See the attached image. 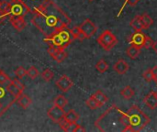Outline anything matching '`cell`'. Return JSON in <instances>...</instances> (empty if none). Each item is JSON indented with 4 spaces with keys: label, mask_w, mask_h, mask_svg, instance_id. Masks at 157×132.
Here are the masks:
<instances>
[{
    "label": "cell",
    "mask_w": 157,
    "mask_h": 132,
    "mask_svg": "<svg viewBox=\"0 0 157 132\" xmlns=\"http://www.w3.org/2000/svg\"><path fill=\"white\" fill-rule=\"evenodd\" d=\"M31 12V22L45 37L56 34L71 24L70 17L52 0Z\"/></svg>",
    "instance_id": "6da1fadb"
},
{
    "label": "cell",
    "mask_w": 157,
    "mask_h": 132,
    "mask_svg": "<svg viewBox=\"0 0 157 132\" xmlns=\"http://www.w3.org/2000/svg\"><path fill=\"white\" fill-rule=\"evenodd\" d=\"M95 124L101 131L111 130V127L114 126H121L124 128L130 126L126 113L121 112L118 107L114 106L110 107L105 114H103Z\"/></svg>",
    "instance_id": "7a4b0ae2"
},
{
    "label": "cell",
    "mask_w": 157,
    "mask_h": 132,
    "mask_svg": "<svg viewBox=\"0 0 157 132\" xmlns=\"http://www.w3.org/2000/svg\"><path fill=\"white\" fill-rule=\"evenodd\" d=\"M126 115L129 119V125L135 131L143 130L150 122V118L137 106H132L127 112Z\"/></svg>",
    "instance_id": "3957f363"
},
{
    "label": "cell",
    "mask_w": 157,
    "mask_h": 132,
    "mask_svg": "<svg viewBox=\"0 0 157 132\" xmlns=\"http://www.w3.org/2000/svg\"><path fill=\"white\" fill-rule=\"evenodd\" d=\"M98 43L105 51H110L118 43V39L110 30L107 29V30H104L99 35V37L98 38Z\"/></svg>",
    "instance_id": "277c9868"
},
{
    "label": "cell",
    "mask_w": 157,
    "mask_h": 132,
    "mask_svg": "<svg viewBox=\"0 0 157 132\" xmlns=\"http://www.w3.org/2000/svg\"><path fill=\"white\" fill-rule=\"evenodd\" d=\"M30 9L21 1H10V14L9 17H25Z\"/></svg>",
    "instance_id": "5b68a950"
},
{
    "label": "cell",
    "mask_w": 157,
    "mask_h": 132,
    "mask_svg": "<svg viewBox=\"0 0 157 132\" xmlns=\"http://www.w3.org/2000/svg\"><path fill=\"white\" fill-rule=\"evenodd\" d=\"M79 27H80V28H81V30H82V32H83L86 39L92 38L96 34V32L98 30L97 26L90 19H86L85 21H83V23Z\"/></svg>",
    "instance_id": "8992f818"
},
{
    "label": "cell",
    "mask_w": 157,
    "mask_h": 132,
    "mask_svg": "<svg viewBox=\"0 0 157 132\" xmlns=\"http://www.w3.org/2000/svg\"><path fill=\"white\" fill-rule=\"evenodd\" d=\"M48 52L50 56L58 63L63 62L67 58V52L63 48H57L52 45H50L48 49Z\"/></svg>",
    "instance_id": "52a82bcc"
},
{
    "label": "cell",
    "mask_w": 157,
    "mask_h": 132,
    "mask_svg": "<svg viewBox=\"0 0 157 132\" xmlns=\"http://www.w3.org/2000/svg\"><path fill=\"white\" fill-rule=\"evenodd\" d=\"M64 114H65V112L63 107H57L54 105L52 107H51L47 111V115H48L49 119L51 120H52L54 123H60L61 121H63V118H64Z\"/></svg>",
    "instance_id": "ba28073f"
},
{
    "label": "cell",
    "mask_w": 157,
    "mask_h": 132,
    "mask_svg": "<svg viewBox=\"0 0 157 132\" xmlns=\"http://www.w3.org/2000/svg\"><path fill=\"white\" fill-rule=\"evenodd\" d=\"M55 85H56V86H57L62 92L66 93V92H68V91L73 87L74 83H73V81H72L67 75L64 74V75L61 76V77L56 81Z\"/></svg>",
    "instance_id": "9c48e42d"
},
{
    "label": "cell",
    "mask_w": 157,
    "mask_h": 132,
    "mask_svg": "<svg viewBox=\"0 0 157 132\" xmlns=\"http://www.w3.org/2000/svg\"><path fill=\"white\" fill-rule=\"evenodd\" d=\"M63 130L68 132H79V131H86V130L79 124L77 123H68L64 120L61 121L59 123Z\"/></svg>",
    "instance_id": "30bf717a"
},
{
    "label": "cell",
    "mask_w": 157,
    "mask_h": 132,
    "mask_svg": "<svg viewBox=\"0 0 157 132\" xmlns=\"http://www.w3.org/2000/svg\"><path fill=\"white\" fill-rule=\"evenodd\" d=\"M145 36L142 31H135L131 37H130V42L132 45H135L137 47H140L141 49L144 48V42L145 40Z\"/></svg>",
    "instance_id": "8fae6325"
},
{
    "label": "cell",
    "mask_w": 157,
    "mask_h": 132,
    "mask_svg": "<svg viewBox=\"0 0 157 132\" xmlns=\"http://www.w3.org/2000/svg\"><path fill=\"white\" fill-rule=\"evenodd\" d=\"M129 68H130L129 63L123 59H119L113 66V70L118 74H121V75L125 74L129 71Z\"/></svg>",
    "instance_id": "7c38bea8"
},
{
    "label": "cell",
    "mask_w": 157,
    "mask_h": 132,
    "mask_svg": "<svg viewBox=\"0 0 157 132\" xmlns=\"http://www.w3.org/2000/svg\"><path fill=\"white\" fill-rule=\"evenodd\" d=\"M144 104L150 108V109H155L157 107V96L156 92H150L144 99Z\"/></svg>",
    "instance_id": "4fadbf2b"
},
{
    "label": "cell",
    "mask_w": 157,
    "mask_h": 132,
    "mask_svg": "<svg viewBox=\"0 0 157 132\" xmlns=\"http://www.w3.org/2000/svg\"><path fill=\"white\" fill-rule=\"evenodd\" d=\"M10 22H11L12 26L17 31L23 30L25 28V27H26V21H25L23 17H14V16H11L10 17Z\"/></svg>",
    "instance_id": "5bb4252c"
},
{
    "label": "cell",
    "mask_w": 157,
    "mask_h": 132,
    "mask_svg": "<svg viewBox=\"0 0 157 132\" xmlns=\"http://www.w3.org/2000/svg\"><path fill=\"white\" fill-rule=\"evenodd\" d=\"M10 1H21V2H23L30 9V12H31L34 9L38 8L39 6L44 5L45 3H47L50 0H10Z\"/></svg>",
    "instance_id": "9a60e30c"
},
{
    "label": "cell",
    "mask_w": 157,
    "mask_h": 132,
    "mask_svg": "<svg viewBox=\"0 0 157 132\" xmlns=\"http://www.w3.org/2000/svg\"><path fill=\"white\" fill-rule=\"evenodd\" d=\"M16 102L18 104V106L20 107H22L23 109H27L30 105H31V98L27 96V95H21L20 96H18L17 99H16Z\"/></svg>",
    "instance_id": "2e32d148"
},
{
    "label": "cell",
    "mask_w": 157,
    "mask_h": 132,
    "mask_svg": "<svg viewBox=\"0 0 157 132\" xmlns=\"http://www.w3.org/2000/svg\"><path fill=\"white\" fill-rule=\"evenodd\" d=\"M131 27L135 30V31H142L144 29V23L142 21V18H141V16L138 15L136 17H134L131 23H130Z\"/></svg>",
    "instance_id": "e0dca14e"
},
{
    "label": "cell",
    "mask_w": 157,
    "mask_h": 132,
    "mask_svg": "<svg viewBox=\"0 0 157 132\" xmlns=\"http://www.w3.org/2000/svg\"><path fill=\"white\" fill-rule=\"evenodd\" d=\"M79 115L76 111L71 109L69 110L68 112H66L64 114V118H63V120L68 122V123H76L78 120H79Z\"/></svg>",
    "instance_id": "ac0fdd59"
},
{
    "label": "cell",
    "mask_w": 157,
    "mask_h": 132,
    "mask_svg": "<svg viewBox=\"0 0 157 132\" xmlns=\"http://www.w3.org/2000/svg\"><path fill=\"white\" fill-rule=\"evenodd\" d=\"M6 90L11 94V96H14V98L15 99H17L18 96H20L21 95H22V91L14 84V82L13 81H10L9 82V84L7 85V86H6Z\"/></svg>",
    "instance_id": "d6986e66"
},
{
    "label": "cell",
    "mask_w": 157,
    "mask_h": 132,
    "mask_svg": "<svg viewBox=\"0 0 157 132\" xmlns=\"http://www.w3.org/2000/svg\"><path fill=\"white\" fill-rule=\"evenodd\" d=\"M140 54H141V48H140V47H137V46L132 44V45L127 49V55H128L131 59H132V60L138 58Z\"/></svg>",
    "instance_id": "ffe728a7"
},
{
    "label": "cell",
    "mask_w": 157,
    "mask_h": 132,
    "mask_svg": "<svg viewBox=\"0 0 157 132\" xmlns=\"http://www.w3.org/2000/svg\"><path fill=\"white\" fill-rule=\"evenodd\" d=\"M120 94H121V96L124 98V99H127V100H129V99H131V98H132L133 96H134V90L130 86V85H127V86H125L124 88H122L121 90V92H120Z\"/></svg>",
    "instance_id": "44dd1931"
},
{
    "label": "cell",
    "mask_w": 157,
    "mask_h": 132,
    "mask_svg": "<svg viewBox=\"0 0 157 132\" xmlns=\"http://www.w3.org/2000/svg\"><path fill=\"white\" fill-rule=\"evenodd\" d=\"M70 32H71V34H72L74 40H83L86 39L79 26H75V27H74L73 28H71V29H70Z\"/></svg>",
    "instance_id": "7402d4cb"
},
{
    "label": "cell",
    "mask_w": 157,
    "mask_h": 132,
    "mask_svg": "<svg viewBox=\"0 0 157 132\" xmlns=\"http://www.w3.org/2000/svg\"><path fill=\"white\" fill-rule=\"evenodd\" d=\"M93 96L96 98V100L99 103V105H100L101 107H103V106L109 101L108 96H107L102 91H100V90L97 91V92L93 95Z\"/></svg>",
    "instance_id": "603a6c76"
},
{
    "label": "cell",
    "mask_w": 157,
    "mask_h": 132,
    "mask_svg": "<svg viewBox=\"0 0 157 132\" xmlns=\"http://www.w3.org/2000/svg\"><path fill=\"white\" fill-rule=\"evenodd\" d=\"M68 104V100L66 99V97L63 95H58L57 96H55V98L53 99V105L60 107H66Z\"/></svg>",
    "instance_id": "cb8c5ba5"
},
{
    "label": "cell",
    "mask_w": 157,
    "mask_h": 132,
    "mask_svg": "<svg viewBox=\"0 0 157 132\" xmlns=\"http://www.w3.org/2000/svg\"><path fill=\"white\" fill-rule=\"evenodd\" d=\"M141 16V18H142V21L144 23V29L145 28H149L153 24H154V19L147 14V13H144Z\"/></svg>",
    "instance_id": "d4e9b609"
},
{
    "label": "cell",
    "mask_w": 157,
    "mask_h": 132,
    "mask_svg": "<svg viewBox=\"0 0 157 132\" xmlns=\"http://www.w3.org/2000/svg\"><path fill=\"white\" fill-rule=\"evenodd\" d=\"M86 106H87L90 109H92V110H95V109H97V108L101 107V106L99 105V103L96 100V98H95L93 96H91L86 101Z\"/></svg>",
    "instance_id": "484cf974"
},
{
    "label": "cell",
    "mask_w": 157,
    "mask_h": 132,
    "mask_svg": "<svg viewBox=\"0 0 157 132\" xmlns=\"http://www.w3.org/2000/svg\"><path fill=\"white\" fill-rule=\"evenodd\" d=\"M96 69L98 70V72L103 74L105 72H107L109 70V64L108 62H105V60H100L97 62L96 64Z\"/></svg>",
    "instance_id": "4316f807"
},
{
    "label": "cell",
    "mask_w": 157,
    "mask_h": 132,
    "mask_svg": "<svg viewBox=\"0 0 157 132\" xmlns=\"http://www.w3.org/2000/svg\"><path fill=\"white\" fill-rule=\"evenodd\" d=\"M39 74H40V73H39L38 69H37L35 66H30V67L27 70V75H28L30 79H32V80L36 79V78L39 76Z\"/></svg>",
    "instance_id": "83f0119b"
},
{
    "label": "cell",
    "mask_w": 157,
    "mask_h": 132,
    "mask_svg": "<svg viewBox=\"0 0 157 132\" xmlns=\"http://www.w3.org/2000/svg\"><path fill=\"white\" fill-rule=\"evenodd\" d=\"M0 11L4 13L6 16H9L10 14V2L3 1L0 5Z\"/></svg>",
    "instance_id": "f1b7e54d"
},
{
    "label": "cell",
    "mask_w": 157,
    "mask_h": 132,
    "mask_svg": "<svg viewBox=\"0 0 157 132\" xmlns=\"http://www.w3.org/2000/svg\"><path fill=\"white\" fill-rule=\"evenodd\" d=\"M53 76H54V74L53 72H52L50 69H46L44 70L42 73H41V77L44 81L46 82H50L53 79Z\"/></svg>",
    "instance_id": "f546056e"
},
{
    "label": "cell",
    "mask_w": 157,
    "mask_h": 132,
    "mask_svg": "<svg viewBox=\"0 0 157 132\" xmlns=\"http://www.w3.org/2000/svg\"><path fill=\"white\" fill-rule=\"evenodd\" d=\"M143 77L146 82H151L154 81V74H153V70L152 69H148L145 72L143 73Z\"/></svg>",
    "instance_id": "4dcf8cb0"
},
{
    "label": "cell",
    "mask_w": 157,
    "mask_h": 132,
    "mask_svg": "<svg viewBox=\"0 0 157 132\" xmlns=\"http://www.w3.org/2000/svg\"><path fill=\"white\" fill-rule=\"evenodd\" d=\"M15 74L17 78L22 79L23 77H25L27 75V70L23 67H17L15 70Z\"/></svg>",
    "instance_id": "1f68e13d"
},
{
    "label": "cell",
    "mask_w": 157,
    "mask_h": 132,
    "mask_svg": "<svg viewBox=\"0 0 157 132\" xmlns=\"http://www.w3.org/2000/svg\"><path fill=\"white\" fill-rule=\"evenodd\" d=\"M7 82H10V78L7 76V74L5 72L0 70V85H4Z\"/></svg>",
    "instance_id": "d6a6232c"
},
{
    "label": "cell",
    "mask_w": 157,
    "mask_h": 132,
    "mask_svg": "<svg viewBox=\"0 0 157 132\" xmlns=\"http://www.w3.org/2000/svg\"><path fill=\"white\" fill-rule=\"evenodd\" d=\"M153 43H154V40L149 36H145V40H144V48L150 49V48H152Z\"/></svg>",
    "instance_id": "836d02e7"
},
{
    "label": "cell",
    "mask_w": 157,
    "mask_h": 132,
    "mask_svg": "<svg viewBox=\"0 0 157 132\" xmlns=\"http://www.w3.org/2000/svg\"><path fill=\"white\" fill-rule=\"evenodd\" d=\"M12 81L14 82V84H15V85H17V87L22 91V92L24 91V89H25V85H24V84L19 80V78H18V79H17V78H15V79H13Z\"/></svg>",
    "instance_id": "e575fe53"
},
{
    "label": "cell",
    "mask_w": 157,
    "mask_h": 132,
    "mask_svg": "<svg viewBox=\"0 0 157 132\" xmlns=\"http://www.w3.org/2000/svg\"><path fill=\"white\" fill-rule=\"evenodd\" d=\"M139 1H141V0H125V3H124L123 6H122V8H121V11H122V9L124 8V6H125L127 4H129V5H131V6H135L136 4H138Z\"/></svg>",
    "instance_id": "d590c367"
},
{
    "label": "cell",
    "mask_w": 157,
    "mask_h": 132,
    "mask_svg": "<svg viewBox=\"0 0 157 132\" xmlns=\"http://www.w3.org/2000/svg\"><path fill=\"white\" fill-rule=\"evenodd\" d=\"M153 70V74H154V81L157 84V65L152 68Z\"/></svg>",
    "instance_id": "8d00e7d4"
},
{
    "label": "cell",
    "mask_w": 157,
    "mask_h": 132,
    "mask_svg": "<svg viewBox=\"0 0 157 132\" xmlns=\"http://www.w3.org/2000/svg\"><path fill=\"white\" fill-rule=\"evenodd\" d=\"M5 96H6V91H5V89H4L3 87H1V85H0V99L3 98Z\"/></svg>",
    "instance_id": "74e56055"
},
{
    "label": "cell",
    "mask_w": 157,
    "mask_h": 132,
    "mask_svg": "<svg viewBox=\"0 0 157 132\" xmlns=\"http://www.w3.org/2000/svg\"><path fill=\"white\" fill-rule=\"evenodd\" d=\"M152 48H153V50L155 51V52L157 54V40L155 41H154V43H153V46H152Z\"/></svg>",
    "instance_id": "f35d334b"
},
{
    "label": "cell",
    "mask_w": 157,
    "mask_h": 132,
    "mask_svg": "<svg viewBox=\"0 0 157 132\" xmlns=\"http://www.w3.org/2000/svg\"><path fill=\"white\" fill-rule=\"evenodd\" d=\"M3 115V104L0 102V116Z\"/></svg>",
    "instance_id": "ab89813d"
},
{
    "label": "cell",
    "mask_w": 157,
    "mask_h": 132,
    "mask_svg": "<svg viewBox=\"0 0 157 132\" xmlns=\"http://www.w3.org/2000/svg\"><path fill=\"white\" fill-rule=\"evenodd\" d=\"M88 1H90V2H92V1H94V0H88Z\"/></svg>",
    "instance_id": "60d3db41"
},
{
    "label": "cell",
    "mask_w": 157,
    "mask_h": 132,
    "mask_svg": "<svg viewBox=\"0 0 157 132\" xmlns=\"http://www.w3.org/2000/svg\"><path fill=\"white\" fill-rule=\"evenodd\" d=\"M0 5H1V1H0Z\"/></svg>",
    "instance_id": "b9f144b4"
},
{
    "label": "cell",
    "mask_w": 157,
    "mask_h": 132,
    "mask_svg": "<svg viewBox=\"0 0 157 132\" xmlns=\"http://www.w3.org/2000/svg\"><path fill=\"white\" fill-rule=\"evenodd\" d=\"M156 96H157V92H156Z\"/></svg>",
    "instance_id": "7bdbcfd3"
}]
</instances>
